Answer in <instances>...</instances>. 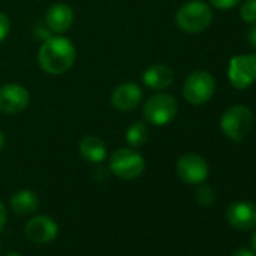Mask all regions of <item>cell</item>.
Returning a JSON list of instances; mask_svg holds the SVG:
<instances>
[{
	"label": "cell",
	"instance_id": "1",
	"mask_svg": "<svg viewBox=\"0 0 256 256\" xmlns=\"http://www.w3.org/2000/svg\"><path fill=\"white\" fill-rule=\"evenodd\" d=\"M76 58V46L62 35L48 36L38 52L40 66L52 76H60L71 70Z\"/></svg>",
	"mask_w": 256,
	"mask_h": 256
},
{
	"label": "cell",
	"instance_id": "2",
	"mask_svg": "<svg viewBox=\"0 0 256 256\" xmlns=\"http://www.w3.org/2000/svg\"><path fill=\"white\" fill-rule=\"evenodd\" d=\"M176 24L187 34H199L205 30L212 22V11L202 0H190L176 12Z\"/></svg>",
	"mask_w": 256,
	"mask_h": 256
},
{
	"label": "cell",
	"instance_id": "3",
	"mask_svg": "<svg viewBox=\"0 0 256 256\" xmlns=\"http://www.w3.org/2000/svg\"><path fill=\"white\" fill-rule=\"evenodd\" d=\"M253 124V114L252 110L242 104H236L229 107L220 119V128L222 132L232 140H241L244 139Z\"/></svg>",
	"mask_w": 256,
	"mask_h": 256
},
{
	"label": "cell",
	"instance_id": "4",
	"mask_svg": "<svg viewBox=\"0 0 256 256\" xmlns=\"http://www.w3.org/2000/svg\"><path fill=\"white\" fill-rule=\"evenodd\" d=\"M145 166V158L134 148H119L110 156V170L122 180L139 178Z\"/></svg>",
	"mask_w": 256,
	"mask_h": 256
},
{
	"label": "cell",
	"instance_id": "5",
	"mask_svg": "<svg viewBox=\"0 0 256 256\" xmlns=\"http://www.w3.org/2000/svg\"><path fill=\"white\" fill-rule=\"evenodd\" d=\"M216 92V80L208 71L192 72L182 86V95L187 102L193 106H200L208 102Z\"/></svg>",
	"mask_w": 256,
	"mask_h": 256
},
{
	"label": "cell",
	"instance_id": "6",
	"mask_svg": "<svg viewBox=\"0 0 256 256\" xmlns=\"http://www.w3.org/2000/svg\"><path fill=\"white\" fill-rule=\"evenodd\" d=\"M176 113L178 102L170 94H156L144 106L145 120L157 126L170 124Z\"/></svg>",
	"mask_w": 256,
	"mask_h": 256
},
{
	"label": "cell",
	"instance_id": "7",
	"mask_svg": "<svg viewBox=\"0 0 256 256\" xmlns=\"http://www.w3.org/2000/svg\"><path fill=\"white\" fill-rule=\"evenodd\" d=\"M228 77L234 88L247 89L256 82V54H240L230 59Z\"/></svg>",
	"mask_w": 256,
	"mask_h": 256
},
{
	"label": "cell",
	"instance_id": "8",
	"mask_svg": "<svg viewBox=\"0 0 256 256\" xmlns=\"http://www.w3.org/2000/svg\"><path fill=\"white\" fill-rule=\"evenodd\" d=\"M178 176L187 184H202L210 174L208 163L199 154H186L176 162Z\"/></svg>",
	"mask_w": 256,
	"mask_h": 256
},
{
	"label": "cell",
	"instance_id": "9",
	"mask_svg": "<svg viewBox=\"0 0 256 256\" xmlns=\"http://www.w3.org/2000/svg\"><path fill=\"white\" fill-rule=\"evenodd\" d=\"M30 101L29 90L20 83H6L0 86V112L6 114L22 113Z\"/></svg>",
	"mask_w": 256,
	"mask_h": 256
},
{
	"label": "cell",
	"instance_id": "10",
	"mask_svg": "<svg viewBox=\"0 0 256 256\" xmlns=\"http://www.w3.org/2000/svg\"><path fill=\"white\" fill-rule=\"evenodd\" d=\"M144 98V90L139 84L126 82L118 84L112 92V104L119 112H130L136 108Z\"/></svg>",
	"mask_w": 256,
	"mask_h": 256
},
{
	"label": "cell",
	"instance_id": "11",
	"mask_svg": "<svg viewBox=\"0 0 256 256\" xmlns=\"http://www.w3.org/2000/svg\"><path fill=\"white\" fill-rule=\"evenodd\" d=\"M229 224L240 230L256 228V205L248 200H238L229 205L226 211Z\"/></svg>",
	"mask_w": 256,
	"mask_h": 256
},
{
	"label": "cell",
	"instance_id": "12",
	"mask_svg": "<svg viewBox=\"0 0 256 256\" xmlns=\"http://www.w3.org/2000/svg\"><path fill=\"white\" fill-rule=\"evenodd\" d=\"M26 236L38 244L50 242L58 235V224L53 218L47 216H36L30 218L24 228Z\"/></svg>",
	"mask_w": 256,
	"mask_h": 256
},
{
	"label": "cell",
	"instance_id": "13",
	"mask_svg": "<svg viewBox=\"0 0 256 256\" xmlns=\"http://www.w3.org/2000/svg\"><path fill=\"white\" fill-rule=\"evenodd\" d=\"M74 23V11L66 4H56L46 14V26L54 34H65Z\"/></svg>",
	"mask_w": 256,
	"mask_h": 256
},
{
	"label": "cell",
	"instance_id": "14",
	"mask_svg": "<svg viewBox=\"0 0 256 256\" xmlns=\"http://www.w3.org/2000/svg\"><path fill=\"white\" fill-rule=\"evenodd\" d=\"M142 80L150 89L163 90V89H168L174 83V72L169 66L157 64L145 70Z\"/></svg>",
	"mask_w": 256,
	"mask_h": 256
},
{
	"label": "cell",
	"instance_id": "15",
	"mask_svg": "<svg viewBox=\"0 0 256 256\" xmlns=\"http://www.w3.org/2000/svg\"><path fill=\"white\" fill-rule=\"evenodd\" d=\"M80 156L89 163H101L107 158V146L98 136H86L80 142Z\"/></svg>",
	"mask_w": 256,
	"mask_h": 256
},
{
	"label": "cell",
	"instance_id": "16",
	"mask_svg": "<svg viewBox=\"0 0 256 256\" xmlns=\"http://www.w3.org/2000/svg\"><path fill=\"white\" fill-rule=\"evenodd\" d=\"M11 206L20 216L32 214L38 210L40 199L32 190H20L11 198Z\"/></svg>",
	"mask_w": 256,
	"mask_h": 256
},
{
	"label": "cell",
	"instance_id": "17",
	"mask_svg": "<svg viewBox=\"0 0 256 256\" xmlns=\"http://www.w3.org/2000/svg\"><path fill=\"white\" fill-rule=\"evenodd\" d=\"M125 139H126L128 145L133 146V148L142 146L148 140V126L140 120L132 124L126 130Z\"/></svg>",
	"mask_w": 256,
	"mask_h": 256
},
{
	"label": "cell",
	"instance_id": "18",
	"mask_svg": "<svg viewBox=\"0 0 256 256\" xmlns=\"http://www.w3.org/2000/svg\"><path fill=\"white\" fill-rule=\"evenodd\" d=\"M196 200L202 206H210L216 200V193L210 186H200L196 190Z\"/></svg>",
	"mask_w": 256,
	"mask_h": 256
},
{
	"label": "cell",
	"instance_id": "19",
	"mask_svg": "<svg viewBox=\"0 0 256 256\" xmlns=\"http://www.w3.org/2000/svg\"><path fill=\"white\" fill-rule=\"evenodd\" d=\"M240 14L246 23H248V24L256 23V0H246V2L241 5Z\"/></svg>",
	"mask_w": 256,
	"mask_h": 256
},
{
	"label": "cell",
	"instance_id": "20",
	"mask_svg": "<svg viewBox=\"0 0 256 256\" xmlns=\"http://www.w3.org/2000/svg\"><path fill=\"white\" fill-rule=\"evenodd\" d=\"M10 32H11V22L6 17V14L0 11V42L8 38Z\"/></svg>",
	"mask_w": 256,
	"mask_h": 256
},
{
	"label": "cell",
	"instance_id": "21",
	"mask_svg": "<svg viewBox=\"0 0 256 256\" xmlns=\"http://www.w3.org/2000/svg\"><path fill=\"white\" fill-rule=\"evenodd\" d=\"M208 2L217 10H232L240 4V0H208Z\"/></svg>",
	"mask_w": 256,
	"mask_h": 256
},
{
	"label": "cell",
	"instance_id": "22",
	"mask_svg": "<svg viewBox=\"0 0 256 256\" xmlns=\"http://www.w3.org/2000/svg\"><path fill=\"white\" fill-rule=\"evenodd\" d=\"M6 218H8L6 208H5L4 202L0 200V232L4 230V228H5V224H6Z\"/></svg>",
	"mask_w": 256,
	"mask_h": 256
},
{
	"label": "cell",
	"instance_id": "23",
	"mask_svg": "<svg viewBox=\"0 0 256 256\" xmlns=\"http://www.w3.org/2000/svg\"><path fill=\"white\" fill-rule=\"evenodd\" d=\"M247 41L256 50V23H253V26L250 28V30L247 34Z\"/></svg>",
	"mask_w": 256,
	"mask_h": 256
},
{
	"label": "cell",
	"instance_id": "24",
	"mask_svg": "<svg viewBox=\"0 0 256 256\" xmlns=\"http://www.w3.org/2000/svg\"><path fill=\"white\" fill-rule=\"evenodd\" d=\"M232 256H254V253H253L252 250L246 248V247H240V248H236V250L232 253Z\"/></svg>",
	"mask_w": 256,
	"mask_h": 256
},
{
	"label": "cell",
	"instance_id": "25",
	"mask_svg": "<svg viewBox=\"0 0 256 256\" xmlns=\"http://www.w3.org/2000/svg\"><path fill=\"white\" fill-rule=\"evenodd\" d=\"M4 148H5V136L2 132H0V152L4 151Z\"/></svg>",
	"mask_w": 256,
	"mask_h": 256
},
{
	"label": "cell",
	"instance_id": "26",
	"mask_svg": "<svg viewBox=\"0 0 256 256\" xmlns=\"http://www.w3.org/2000/svg\"><path fill=\"white\" fill-rule=\"evenodd\" d=\"M252 247H253V250H254V253H256V230H254L253 235H252Z\"/></svg>",
	"mask_w": 256,
	"mask_h": 256
},
{
	"label": "cell",
	"instance_id": "27",
	"mask_svg": "<svg viewBox=\"0 0 256 256\" xmlns=\"http://www.w3.org/2000/svg\"><path fill=\"white\" fill-rule=\"evenodd\" d=\"M6 256H22V254L17 252H10V253H6Z\"/></svg>",
	"mask_w": 256,
	"mask_h": 256
}]
</instances>
